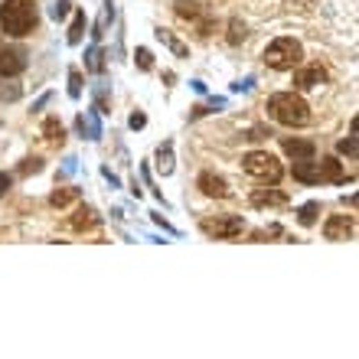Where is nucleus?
<instances>
[{
  "label": "nucleus",
  "instance_id": "obj_1",
  "mask_svg": "<svg viewBox=\"0 0 359 359\" xmlns=\"http://www.w3.org/2000/svg\"><path fill=\"white\" fill-rule=\"evenodd\" d=\"M37 0H3L0 3V26L10 37H30L37 30Z\"/></svg>",
  "mask_w": 359,
  "mask_h": 359
},
{
  "label": "nucleus",
  "instance_id": "obj_2",
  "mask_svg": "<svg viewBox=\"0 0 359 359\" xmlns=\"http://www.w3.org/2000/svg\"><path fill=\"white\" fill-rule=\"evenodd\" d=\"M268 114H271L278 124H285V127H304L310 121V108L307 101L294 95V92H278L268 99Z\"/></svg>",
  "mask_w": 359,
  "mask_h": 359
},
{
  "label": "nucleus",
  "instance_id": "obj_3",
  "mask_svg": "<svg viewBox=\"0 0 359 359\" xmlns=\"http://www.w3.org/2000/svg\"><path fill=\"white\" fill-rule=\"evenodd\" d=\"M242 167H245L248 176H255V180H261V183H278V180L285 176L281 161H278L274 154H268V150H252V154H245Z\"/></svg>",
  "mask_w": 359,
  "mask_h": 359
},
{
  "label": "nucleus",
  "instance_id": "obj_4",
  "mask_svg": "<svg viewBox=\"0 0 359 359\" xmlns=\"http://www.w3.org/2000/svg\"><path fill=\"white\" fill-rule=\"evenodd\" d=\"M300 59H304V46L291 37L274 39L271 46L265 50V62L271 69H294V65H300Z\"/></svg>",
  "mask_w": 359,
  "mask_h": 359
},
{
  "label": "nucleus",
  "instance_id": "obj_5",
  "mask_svg": "<svg viewBox=\"0 0 359 359\" xmlns=\"http://www.w3.org/2000/svg\"><path fill=\"white\" fill-rule=\"evenodd\" d=\"M203 232L216 238H238L245 232V219L242 216H216V219H203Z\"/></svg>",
  "mask_w": 359,
  "mask_h": 359
},
{
  "label": "nucleus",
  "instance_id": "obj_6",
  "mask_svg": "<svg viewBox=\"0 0 359 359\" xmlns=\"http://www.w3.org/2000/svg\"><path fill=\"white\" fill-rule=\"evenodd\" d=\"M174 10H176V17H183V20H193V23H199V26H196L199 39H206V37L212 33V17L203 10V7H199L196 0H176Z\"/></svg>",
  "mask_w": 359,
  "mask_h": 359
},
{
  "label": "nucleus",
  "instance_id": "obj_7",
  "mask_svg": "<svg viewBox=\"0 0 359 359\" xmlns=\"http://www.w3.org/2000/svg\"><path fill=\"white\" fill-rule=\"evenodd\" d=\"M353 232H356V219L353 216H330L327 225H323L327 242H347V238H353Z\"/></svg>",
  "mask_w": 359,
  "mask_h": 359
},
{
  "label": "nucleus",
  "instance_id": "obj_8",
  "mask_svg": "<svg viewBox=\"0 0 359 359\" xmlns=\"http://www.w3.org/2000/svg\"><path fill=\"white\" fill-rule=\"evenodd\" d=\"M26 69V52L23 50H0V79L20 75Z\"/></svg>",
  "mask_w": 359,
  "mask_h": 359
},
{
  "label": "nucleus",
  "instance_id": "obj_9",
  "mask_svg": "<svg viewBox=\"0 0 359 359\" xmlns=\"http://www.w3.org/2000/svg\"><path fill=\"white\" fill-rule=\"evenodd\" d=\"M196 186H199V193L203 196H212V199H225L232 189H229V183H225L223 176H216V174H203L196 180Z\"/></svg>",
  "mask_w": 359,
  "mask_h": 359
},
{
  "label": "nucleus",
  "instance_id": "obj_10",
  "mask_svg": "<svg viewBox=\"0 0 359 359\" xmlns=\"http://www.w3.org/2000/svg\"><path fill=\"white\" fill-rule=\"evenodd\" d=\"M281 147H285V154L294 157V161H307V157L317 154L314 141H300V137H281Z\"/></svg>",
  "mask_w": 359,
  "mask_h": 359
},
{
  "label": "nucleus",
  "instance_id": "obj_11",
  "mask_svg": "<svg viewBox=\"0 0 359 359\" xmlns=\"http://www.w3.org/2000/svg\"><path fill=\"white\" fill-rule=\"evenodd\" d=\"M327 82V72H323L320 65H307V69H298L294 72V88H317V85H323Z\"/></svg>",
  "mask_w": 359,
  "mask_h": 359
},
{
  "label": "nucleus",
  "instance_id": "obj_12",
  "mask_svg": "<svg viewBox=\"0 0 359 359\" xmlns=\"http://www.w3.org/2000/svg\"><path fill=\"white\" fill-rule=\"evenodd\" d=\"M287 203V193H281V189H252V206H258V209H265V206H285Z\"/></svg>",
  "mask_w": 359,
  "mask_h": 359
},
{
  "label": "nucleus",
  "instance_id": "obj_13",
  "mask_svg": "<svg viewBox=\"0 0 359 359\" xmlns=\"http://www.w3.org/2000/svg\"><path fill=\"white\" fill-rule=\"evenodd\" d=\"M99 223H101V219H99V212L92 209V206H79V209H75V216L69 219V225H72L75 232H85V229H95Z\"/></svg>",
  "mask_w": 359,
  "mask_h": 359
},
{
  "label": "nucleus",
  "instance_id": "obj_14",
  "mask_svg": "<svg viewBox=\"0 0 359 359\" xmlns=\"http://www.w3.org/2000/svg\"><path fill=\"white\" fill-rule=\"evenodd\" d=\"M317 167H320V180H323V183H343V180H347V174H343V163L336 161V157H323Z\"/></svg>",
  "mask_w": 359,
  "mask_h": 359
},
{
  "label": "nucleus",
  "instance_id": "obj_15",
  "mask_svg": "<svg viewBox=\"0 0 359 359\" xmlns=\"http://www.w3.org/2000/svg\"><path fill=\"white\" fill-rule=\"evenodd\" d=\"M294 180H300V183H320V167L314 163V157L294 161Z\"/></svg>",
  "mask_w": 359,
  "mask_h": 359
},
{
  "label": "nucleus",
  "instance_id": "obj_16",
  "mask_svg": "<svg viewBox=\"0 0 359 359\" xmlns=\"http://www.w3.org/2000/svg\"><path fill=\"white\" fill-rule=\"evenodd\" d=\"M157 174L163 176L174 174V144L170 141H163L161 147H157Z\"/></svg>",
  "mask_w": 359,
  "mask_h": 359
},
{
  "label": "nucleus",
  "instance_id": "obj_17",
  "mask_svg": "<svg viewBox=\"0 0 359 359\" xmlns=\"http://www.w3.org/2000/svg\"><path fill=\"white\" fill-rule=\"evenodd\" d=\"M50 203L56 206V209H65V206L79 203V189H75V186H62V189H52Z\"/></svg>",
  "mask_w": 359,
  "mask_h": 359
},
{
  "label": "nucleus",
  "instance_id": "obj_18",
  "mask_svg": "<svg viewBox=\"0 0 359 359\" xmlns=\"http://www.w3.org/2000/svg\"><path fill=\"white\" fill-rule=\"evenodd\" d=\"M43 137H46L50 144H62V141H65V127H62L59 118H50V121L43 124Z\"/></svg>",
  "mask_w": 359,
  "mask_h": 359
},
{
  "label": "nucleus",
  "instance_id": "obj_19",
  "mask_svg": "<svg viewBox=\"0 0 359 359\" xmlns=\"http://www.w3.org/2000/svg\"><path fill=\"white\" fill-rule=\"evenodd\" d=\"M112 20H114V3H112V0H105L101 17H99V23H95V33H92V37H95V39L105 37V30H108V23H112Z\"/></svg>",
  "mask_w": 359,
  "mask_h": 359
},
{
  "label": "nucleus",
  "instance_id": "obj_20",
  "mask_svg": "<svg viewBox=\"0 0 359 359\" xmlns=\"http://www.w3.org/2000/svg\"><path fill=\"white\" fill-rule=\"evenodd\" d=\"M154 37L161 39L163 46H170V50H174L176 56H186V52H189V50H186V46H183V43H180V39H176L174 33H170V30H163V26H157V33H154Z\"/></svg>",
  "mask_w": 359,
  "mask_h": 359
},
{
  "label": "nucleus",
  "instance_id": "obj_21",
  "mask_svg": "<svg viewBox=\"0 0 359 359\" xmlns=\"http://www.w3.org/2000/svg\"><path fill=\"white\" fill-rule=\"evenodd\" d=\"M82 30H85V13L82 10H75V17H72V26H69V46H79L82 43Z\"/></svg>",
  "mask_w": 359,
  "mask_h": 359
},
{
  "label": "nucleus",
  "instance_id": "obj_22",
  "mask_svg": "<svg viewBox=\"0 0 359 359\" xmlns=\"http://www.w3.org/2000/svg\"><path fill=\"white\" fill-rule=\"evenodd\" d=\"M317 216H320V203H307V206H304V209L298 212V223H300V225H307V229H310V225L317 223Z\"/></svg>",
  "mask_w": 359,
  "mask_h": 359
},
{
  "label": "nucleus",
  "instance_id": "obj_23",
  "mask_svg": "<svg viewBox=\"0 0 359 359\" xmlns=\"http://www.w3.org/2000/svg\"><path fill=\"white\" fill-rule=\"evenodd\" d=\"M82 124H85V131L92 134V141H99V137H101V124H99V114H95V108L82 114Z\"/></svg>",
  "mask_w": 359,
  "mask_h": 359
},
{
  "label": "nucleus",
  "instance_id": "obj_24",
  "mask_svg": "<svg viewBox=\"0 0 359 359\" xmlns=\"http://www.w3.org/2000/svg\"><path fill=\"white\" fill-rule=\"evenodd\" d=\"M85 65L88 69H92V72H105V52L99 50V46H95V50H88V56H85Z\"/></svg>",
  "mask_w": 359,
  "mask_h": 359
},
{
  "label": "nucleus",
  "instance_id": "obj_25",
  "mask_svg": "<svg viewBox=\"0 0 359 359\" xmlns=\"http://www.w3.org/2000/svg\"><path fill=\"white\" fill-rule=\"evenodd\" d=\"M134 62H137L141 72H150V69H154V56H150V50H144V46L134 52Z\"/></svg>",
  "mask_w": 359,
  "mask_h": 359
},
{
  "label": "nucleus",
  "instance_id": "obj_26",
  "mask_svg": "<svg viewBox=\"0 0 359 359\" xmlns=\"http://www.w3.org/2000/svg\"><path fill=\"white\" fill-rule=\"evenodd\" d=\"M245 37H248V33H245V23H242V20H232V23H229V43L236 46V43H242Z\"/></svg>",
  "mask_w": 359,
  "mask_h": 359
},
{
  "label": "nucleus",
  "instance_id": "obj_27",
  "mask_svg": "<svg viewBox=\"0 0 359 359\" xmlns=\"http://www.w3.org/2000/svg\"><path fill=\"white\" fill-rule=\"evenodd\" d=\"M69 95H72V99H82V72H79V69L69 72Z\"/></svg>",
  "mask_w": 359,
  "mask_h": 359
},
{
  "label": "nucleus",
  "instance_id": "obj_28",
  "mask_svg": "<svg viewBox=\"0 0 359 359\" xmlns=\"http://www.w3.org/2000/svg\"><path fill=\"white\" fill-rule=\"evenodd\" d=\"M39 170H43V161H39V157H26L23 161V167H20V174H39Z\"/></svg>",
  "mask_w": 359,
  "mask_h": 359
},
{
  "label": "nucleus",
  "instance_id": "obj_29",
  "mask_svg": "<svg viewBox=\"0 0 359 359\" xmlns=\"http://www.w3.org/2000/svg\"><path fill=\"white\" fill-rule=\"evenodd\" d=\"M340 154H349V157H356V131H349L347 141H340Z\"/></svg>",
  "mask_w": 359,
  "mask_h": 359
},
{
  "label": "nucleus",
  "instance_id": "obj_30",
  "mask_svg": "<svg viewBox=\"0 0 359 359\" xmlns=\"http://www.w3.org/2000/svg\"><path fill=\"white\" fill-rule=\"evenodd\" d=\"M69 13H72V3H69V0H59V3L52 7V17H56V20H65Z\"/></svg>",
  "mask_w": 359,
  "mask_h": 359
},
{
  "label": "nucleus",
  "instance_id": "obj_31",
  "mask_svg": "<svg viewBox=\"0 0 359 359\" xmlns=\"http://www.w3.org/2000/svg\"><path fill=\"white\" fill-rule=\"evenodd\" d=\"M281 236V229H278V225H271V229H261V232H255V242H265V238H278Z\"/></svg>",
  "mask_w": 359,
  "mask_h": 359
},
{
  "label": "nucleus",
  "instance_id": "obj_32",
  "mask_svg": "<svg viewBox=\"0 0 359 359\" xmlns=\"http://www.w3.org/2000/svg\"><path fill=\"white\" fill-rule=\"evenodd\" d=\"M127 124H131V131H141V127L147 124V114H144V112H134V114H131V121H127Z\"/></svg>",
  "mask_w": 359,
  "mask_h": 359
},
{
  "label": "nucleus",
  "instance_id": "obj_33",
  "mask_svg": "<svg viewBox=\"0 0 359 359\" xmlns=\"http://www.w3.org/2000/svg\"><path fill=\"white\" fill-rule=\"evenodd\" d=\"M150 216H154V223H157V225H161V229H163V232H170V236H180V232H176V229H174V225H170V223H167V219H163V216H161V212H150Z\"/></svg>",
  "mask_w": 359,
  "mask_h": 359
},
{
  "label": "nucleus",
  "instance_id": "obj_34",
  "mask_svg": "<svg viewBox=\"0 0 359 359\" xmlns=\"http://www.w3.org/2000/svg\"><path fill=\"white\" fill-rule=\"evenodd\" d=\"M10 183H13L10 176H7V174H0V199L7 196V189H10Z\"/></svg>",
  "mask_w": 359,
  "mask_h": 359
},
{
  "label": "nucleus",
  "instance_id": "obj_35",
  "mask_svg": "<svg viewBox=\"0 0 359 359\" xmlns=\"http://www.w3.org/2000/svg\"><path fill=\"white\" fill-rule=\"evenodd\" d=\"M62 174H75V157H69V161H65V167H62Z\"/></svg>",
  "mask_w": 359,
  "mask_h": 359
}]
</instances>
